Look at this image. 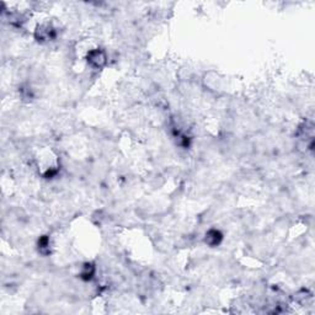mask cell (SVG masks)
<instances>
[{
    "instance_id": "4",
    "label": "cell",
    "mask_w": 315,
    "mask_h": 315,
    "mask_svg": "<svg viewBox=\"0 0 315 315\" xmlns=\"http://www.w3.org/2000/svg\"><path fill=\"white\" fill-rule=\"evenodd\" d=\"M95 275H96V266L94 263H84L83 266L80 267V272H79V279L84 282H90L94 280Z\"/></svg>"
},
{
    "instance_id": "2",
    "label": "cell",
    "mask_w": 315,
    "mask_h": 315,
    "mask_svg": "<svg viewBox=\"0 0 315 315\" xmlns=\"http://www.w3.org/2000/svg\"><path fill=\"white\" fill-rule=\"evenodd\" d=\"M33 37L39 43H48L57 38V30L51 23H42L36 27Z\"/></svg>"
},
{
    "instance_id": "3",
    "label": "cell",
    "mask_w": 315,
    "mask_h": 315,
    "mask_svg": "<svg viewBox=\"0 0 315 315\" xmlns=\"http://www.w3.org/2000/svg\"><path fill=\"white\" fill-rule=\"evenodd\" d=\"M223 233L219 229H217V228H210L205 233V237H203V242H205L206 245L210 246V248H217V246H219L222 244V242H223Z\"/></svg>"
},
{
    "instance_id": "1",
    "label": "cell",
    "mask_w": 315,
    "mask_h": 315,
    "mask_svg": "<svg viewBox=\"0 0 315 315\" xmlns=\"http://www.w3.org/2000/svg\"><path fill=\"white\" fill-rule=\"evenodd\" d=\"M85 60L86 63H88L89 67L92 68V69H104L108 63L107 52H106L104 48H100V47L89 49L85 55Z\"/></svg>"
},
{
    "instance_id": "5",
    "label": "cell",
    "mask_w": 315,
    "mask_h": 315,
    "mask_svg": "<svg viewBox=\"0 0 315 315\" xmlns=\"http://www.w3.org/2000/svg\"><path fill=\"white\" fill-rule=\"evenodd\" d=\"M37 251L42 256H49L52 253V242L49 235H41L37 240Z\"/></svg>"
}]
</instances>
